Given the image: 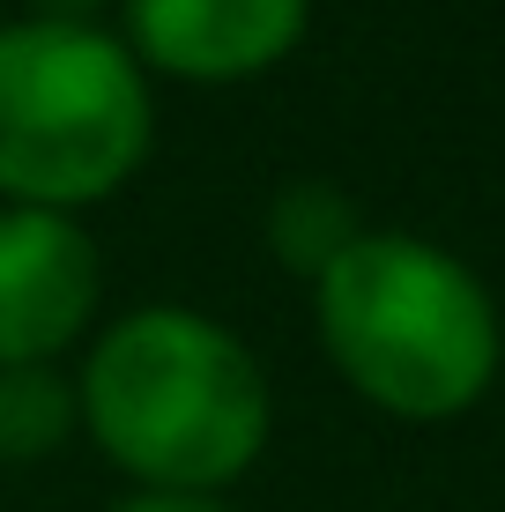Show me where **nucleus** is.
<instances>
[{
    "label": "nucleus",
    "instance_id": "4",
    "mask_svg": "<svg viewBox=\"0 0 505 512\" xmlns=\"http://www.w3.org/2000/svg\"><path fill=\"white\" fill-rule=\"evenodd\" d=\"M104 297L97 238L52 208H8L0 216V372L52 364Z\"/></svg>",
    "mask_w": 505,
    "mask_h": 512
},
{
    "label": "nucleus",
    "instance_id": "7",
    "mask_svg": "<svg viewBox=\"0 0 505 512\" xmlns=\"http://www.w3.org/2000/svg\"><path fill=\"white\" fill-rule=\"evenodd\" d=\"M82 423V401L52 364L0 372V461H30V453H60L67 431Z\"/></svg>",
    "mask_w": 505,
    "mask_h": 512
},
{
    "label": "nucleus",
    "instance_id": "9",
    "mask_svg": "<svg viewBox=\"0 0 505 512\" xmlns=\"http://www.w3.org/2000/svg\"><path fill=\"white\" fill-rule=\"evenodd\" d=\"M30 8H38V23H90L104 0H30Z\"/></svg>",
    "mask_w": 505,
    "mask_h": 512
},
{
    "label": "nucleus",
    "instance_id": "6",
    "mask_svg": "<svg viewBox=\"0 0 505 512\" xmlns=\"http://www.w3.org/2000/svg\"><path fill=\"white\" fill-rule=\"evenodd\" d=\"M357 238H364L357 201L335 179H298V186H283L268 201V245H275V260L298 268L305 282H320Z\"/></svg>",
    "mask_w": 505,
    "mask_h": 512
},
{
    "label": "nucleus",
    "instance_id": "2",
    "mask_svg": "<svg viewBox=\"0 0 505 512\" xmlns=\"http://www.w3.org/2000/svg\"><path fill=\"white\" fill-rule=\"evenodd\" d=\"M312 320L335 372L372 409L409 423L476 409L505 357V327L483 275L409 231H364L312 282Z\"/></svg>",
    "mask_w": 505,
    "mask_h": 512
},
{
    "label": "nucleus",
    "instance_id": "1",
    "mask_svg": "<svg viewBox=\"0 0 505 512\" xmlns=\"http://www.w3.org/2000/svg\"><path fill=\"white\" fill-rule=\"evenodd\" d=\"M82 423L142 490L216 498L268 446V372L223 320L194 305H142L97 334L82 364Z\"/></svg>",
    "mask_w": 505,
    "mask_h": 512
},
{
    "label": "nucleus",
    "instance_id": "8",
    "mask_svg": "<svg viewBox=\"0 0 505 512\" xmlns=\"http://www.w3.org/2000/svg\"><path fill=\"white\" fill-rule=\"evenodd\" d=\"M112 512H231V505H216V498H179V490H142V498H127V505H112Z\"/></svg>",
    "mask_w": 505,
    "mask_h": 512
},
{
    "label": "nucleus",
    "instance_id": "5",
    "mask_svg": "<svg viewBox=\"0 0 505 512\" xmlns=\"http://www.w3.org/2000/svg\"><path fill=\"white\" fill-rule=\"evenodd\" d=\"M312 0H127V45L142 67L179 82H246L290 60Z\"/></svg>",
    "mask_w": 505,
    "mask_h": 512
},
{
    "label": "nucleus",
    "instance_id": "3",
    "mask_svg": "<svg viewBox=\"0 0 505 512\" xmlns=\"http://www.w3.org/2000/svg\"><path fill=\"white\" fill-rule=\"evenodd\" d=\"M156 141L149 75L97 23H0V193L15 208L104 201Z\"/></svg>",
    "mask_w": 505,
    "mask_h": 512
}]
</instances>
